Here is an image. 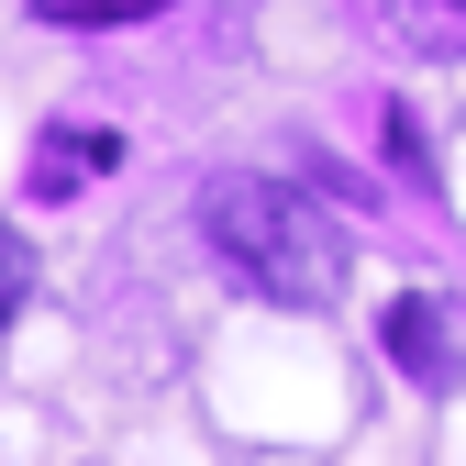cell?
Returning a JSON list of instances; mask_svg holds the SVG:
<instances>
[{
	"mask_svg": "<svg viewBox=\"0 0 466 466\" xmlns=\"http://www.w3.org/2000/svg\"><path fill=\"white\" fill-rule=\"evenodd\" d=\"M389 356H400L411 389H455L466 378V344H455V322H444L433 289H400V300H389Z\"/></svg>",
	"mask_w": 466,
	"mask_h": 466,
	"instance_id": "7a4b0ae2",
	"label": "cell"
},
{
	"mask_svg": "<svg viewBox=\"0 0 466 466\" xmlns=\"http://www.w3.org/2000/svg\"><path fill=\"white\" fill-rule=\"evenodd\" d=\"M455 12H466V0H455Z\"/></svg>",
	"mask_w": 466,
	"mask_h": 466,
	"instance_id": "8992f818",
	"label": "cell"
},
{
	"mask_svg": "<svg viewBox=\"0 0 466 466\" xmlns=\"http://www.w3.org/2000/svg\"><path fill=\"white\" fill-rule=\"evenodd\" d=\"M89 167H123V134H45V156H34V200H67Z\"/></svg>",
	"mask_w": 466,
	"mask_h": 466,
	"instance_id": "3957f363",
	"label": "cell"
},
{
	"mask_svg": "<svg viewBox=\"0 0 466 466\" xmlns=\"http://www.w3.org/2000/svg\"><path fill=\"white\" fill-rule=\"evenodd\" d=\"M23 289H34V256H23V233L0 222V333H12V300H23Z\"/></svg>",
	"mask_w": 466,
	"mask_h": 466,
	"instance_id": "5b68a950",
	"label": "cell"
},
{
	"mask_svg": "<svg viewBox=\"0 0 466 466\" xmlns=\"http://www.w3.org/2000/svg\"><path fill=\"white\" fill-rule=\"evenodd\" d=\"M200 233H211V256L256 289V300H278V311H322V300H344V233L289 189V178H211L200 189Z\"/></svg>",
	"mask_w": 466,
	"mask_h": 466,
	"instance_id": "6da1fadb",
	"label": "cell"
},
{
	"mask_svg": "<svg viewBox=\"0 0 466 466\" xmlns=\"http://www.w3.org/2000/svg\"><path fill=\"white\" fill-rule=\"evenodd\" d=\"M45 23H67V34H100V23H134V12H156V0H34Z\"/></svg>",
	"mask_w": 466,
	"mask_h": 466,
	"instance_id": "277c9868",
	"label": "cell"
}]
</instances>
